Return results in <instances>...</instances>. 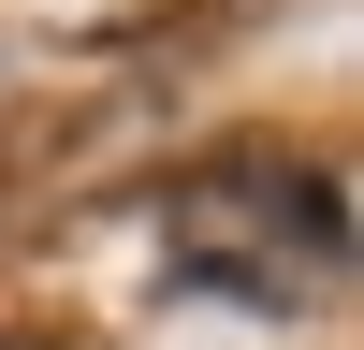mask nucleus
Masks as SVG:
<instances>
[{
  "instance_id": "f257e3e1",
  "label": "nucleus",
  "mask_w": 364,
  "mask_h": 350,
  "mask_svg": "<svg viewBox=\"0 0 364 350\" xmlns=\"http://www.w3.org/2000/svg\"><path fill=\"white\" fill-rule=\"evenodd\" d=\"M161 262L219 307H262V321H306L350 292V190L336 161H291V146H233V161L175 175L161 204Z\"/></svg>"
},
{
  "instance_id": "f03ea898",
  "label": "nucleus",
  "mask_w": 364,
  "mask_h": 350,
  "mask_svg": "<svg viewBox=\"0 0 364 350\" xmlns=\"http://www.w3.org/2000/svg\"><path fill=\"white\" fill-rule=\"evenodd\" d=\"M0 350H29V336H0Z\"/></svg>"
}]
</instances>
